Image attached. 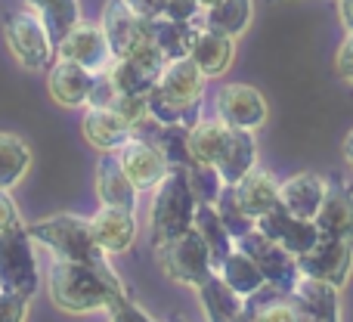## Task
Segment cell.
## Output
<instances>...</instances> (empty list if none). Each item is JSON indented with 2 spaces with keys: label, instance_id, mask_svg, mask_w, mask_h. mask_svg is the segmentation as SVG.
Here are the masks:
<instances>
[{
  "label": "cell",
  "instance_id": "obj_39",
  "mask_svg": "<svg viewBox=\"0 0 353 322\" xmlns=\"http://www.w3.org/2000/svg\"><path fill=\"white\" fill-rule=\"evenodd\" d=\"M201 12H205V10H201L199 0H165V10H161V16L176 19V22H195V25H199Z\"/></svg>",
  "mask_w": 353,
  "mask_h": 322
},
{
  "label": "cell",
  "instance_id": "obj_4",
  "mask_svg": "<svg viewBox=\"0 0 353 322\" xmlns=\"http://www.w3.org/2000/svg\"><path fill=\"white\" fill-rule=\"evenodd\" d=\"M152 208H149V226H152V245L171 242L195 226V192L183 168H171L168 177L152 189Z\"/></svg>",
  "mask_w": 353,
  "mask_h": 322
},
{
  "label": "cell",
  "instance_id": "obj_38",
  "mask_svg": "<svg viewBox=\"0 0 353 322\" xmlns=\"http://www.w3.org/2000/svg\"><path fill=\"white\" fill-rule=\"evenodd\" d=\"M28 316V298L16 292H0V322H25Z\"/></svg>",
  "mask_w": 353,
  "mask_h": 322
},
{
  "label": "cell",
  "instance_id": "obj_42",
  "mask_svg": "<svg viewBox=\"0 0 353 322\" xmlns=\"http://www.w3.org/2000/svg\"><path fill=\"white\" fill-rule=\"evenodd\" d=\"M124 3H128L140 19H155V16H161V10H165V0H124Z\"/></svg>",
  "mask_w": 353,
  "mask_h": 322
},
{
  "label": "cell",
  "instance_id": "obj_44",
  "mask_svg": "<svg viewBox=\"0 0 353 322\" xmlns=\"http://www.w3.org/2000/svg\"><path fill=\"white\" fill-rule=\"evenodd\" d=\"M341 152H344V161L353 168V128L347 130V137H344V143H341Z\"/></svg>",
  "mask_w": 353,
  "mask_h": 322
},
{
  "label": "cell",
  "instance_id": "obj_6",
  "mask_svg": "<svg viewBox=\"0 0 353 322\" xmlns=\"http://www.w3.org/2000/svg\"><path fill=\"white\" fill-rule=\"evenodd\" d=\"M3 37L16 62L28 72H47L56 59V43L50 41L41 16L34 10H16L6 12L3 19Z\"/></svg>",
  "mask_w": 353,
  "mask_h": 322
},
{
  "label": "cell",
  "instance_id": "obj_11",
  "mask_svg": "<svg viewBox=\"0 0 353 322\" xmlns=\"http://www.w3.org/2000/svg\"><path fill=\"white\" fill-rule=\"evenodd\" d=\"M254 226L263 232V236L273 239V242H279L285 251H292L294 257L307 254V251L319 242V236H323L319 226H316V220L298 217V214H292L282 205H276L270 214H263Z\"/></svg>",
  "mask_w": 353,
  "mask_h": 322
},
{
  "label": "cell",
  "instance_id": "obj_43",
  "mask_svg": "<svg viewBox=\"0 0 353 322\" xmlns=\"http://www.w3.org/2000/svg\"><path fill=\"white\" fill-rule=\"evenodd\" d=\"M338 19L344 31H353V0H338Z\"/></svg>",
  "mask_w": 353,
  "mask_h": 322
},
{
  "label": "cell",
  "instance_id": "obj_7",
  "mask_svg": "<svg viewBox=\"0 0 353 322\" xmlns=\"http://www.w3.org/2000/svg\"><path fill=\"white\" fill-rule=\"evenodd\" d=\"M0 285L6 292L34 298L41 288V273H37V257H34V239H31L28 226L0 232Z\"/></svg>",
  "mask_w": 353,
  "mask_h": 322
},
{
  "label": "cell",
  "instance_id": "obj_31",
  "mask_svg": "<svg viewBox=\"0 0 353 322\" xmlns=\"http://www.w3.org/2000/svg\"><path fill=\"white\" fill-rule=\"evenodd\" d=\"M41 16L43 28H47L50 41L59 47V41L81 22V3L78 0H37L34 6H28Z\"/></svg>",
  "mask_w": 353,
  "mask_h": 322
},
{
  "label": "cell",
  "instance_id": "obj_33",
  "mask_svg": "<svg viewBox=\"0 0 353 322\" xmlns=\"http://www.w3.org/2000/svg\"><path fill=\"white\" fill-rule=\"evenodd\" d=\"M31 168V149L22 137L0 134V189H12L22 183Z\"/></svg>",
  "mask_w": 353,
  "mask_h": 322
},
{
  "label": "cell",
  "instance_id": "obj_10",
  "mask_svg": "<svg viewBox=\"0 0 353 322\" xmlns=\"http://www.w3.org/2000/svg\"><path fill=\"white\" fill-rule=\"evenodd\" d=\"M214 112L223 124L242 130H261L270 118V105L263 93L251 84H223L214 97Z\"/></svg>",
  "mask_w": 353,
  "mask_h": 322
},
{
  "label": "cell",
  "instance_id": "obj_21",
  "mask_svg": "<svg viewBox=\"0 0 353 322\" xmlns=\"http://www.w3.org/2000/svg\"><path fill=\"white\" fill-rule=\"evenodd\" d=\"M325 186L329 180L313 170H301V174H292L288 180H282V189H279V205L288 208L292 214L298 217H316L319 214V205L325 199Z\"/></svg>",
  "mask_w": 353,
  "mask_h": 322
},
{
  "label": "cell",
  "instance_id": "obj_29",
  "mask_svg": "<svg viewBox=\"0 0 353 322\" xmlns=\"http://www.w3.org/2000/svg\"><path fill=\"white\" fill-rule=\"evenodd\" d=\"M195 230L199 236L205 239L208 251H211V261H214V270H220V263L230 257V251L236 248V236L226 230V223L220 220L217 208L214 205H199L195 208Z\"/></svg>",
  "mask_w": 353,
  "mask_h": 322
},
{
  "label": "cell",
  "instance_id": "obj_15",
  "mask_svg": "<svg viewBox=\"0 0 353 322\" xmlns=\"http://www.w3.org/2000/svg\"><path fill=\"white\" fill-rule=\"evenodd\" d=\"M292 301L304 322H341V288L332 282L301 276V282L292 292Z\"/></svg>",
  "mask_w": 353,
  "mask_h": 322
},
{
  "label": "cell",
  "instance_id": "obj_5",
  "mask_svg": "<svg viewBox=\"0 0 353 322\" xmlns=\"http://www.w3.org/2000/svg\"><path fill=\"white\" fill-rule=\"evenodd\" d=\"M155 251V261H159L161 273L168 276L176 285H189V288H199L208 276L214 273V261H211V251H208L205 239L199 236V230H186L183 236L171 239V242H161L152 245Z\"/></svg>",
  "mask_w": 353,
  "mask_h": 322
},
{
  "label": "cell",
  "instance_id": "obj_1",
  "mask_svg": "<svg viewBox=\"0 0 353 322\" xmlns=\"http://www.w3.org/2000/svg\"><path fill=\"white\" fill-rule=\"evenodd\" d=\"M121 276H105L93 267L56 257L50 263V301L65 313L109 310V304L124 294Z\"/></svg>",
  "mask_w": 353,
  "mask_h": 322
},
{
  "label": "cell",
  "instance_id": "obj_28",
  "mask_svg": "<svg viewBox=\"0 0 353 322\" xmlns=\"http://www.w3.org/2000/svg\"><path fill=\"white\" fill-rule=\"evenodd\" d=\"M226 137H230V124H223L217 115L199 118V121L189 128V155H192V161L217 164L220 152H223V146H226Z\"/></svg>",
  "mask_w": 353,
  "mask_h": 322
},
{
  "label": "cell",
  "instance_id": "obj_34",
  "mask_svg": "<svg viewBox=\"0 0 353 322\" xmlns=\"http://www.w3.org/2000/svg\"><path fill=\"white\" fill-rule=\"evenodd\" d=\"M186 177H189V186H192L199 205H217V199H220V192H223L226 183L220 180V170L214 168V164L192 161L186 168Z\"/></svg>",
  "mask_w": 353,
  "mask_h": 322
},
{
  "label": "cell",
  "instance_id": "obj_36",
  "mask_svg": "<svg viewBox=\"0 0 353 322\" xmlns=\"http://www.w3.org/2000/svg\"><path fill=\"white\" fill-rule=\"evenodd\" d=\"M109 109H115L134 130L140 128L146 118H152V115H149V97H121V93H118L115 103H112Z\"/></svg>",
  "mask_w": 353,
  "mask_h": 322
},
{
  "label": "cell",
  "instance_id": "obj_40",
  "mask_svg": "<svg viewBox=\"0 0 353 322\" xmlns=\"http://www.w3.org/2000/svg\"><path fill=\"white\" fill-rule=\"evenodd\" d=\"M19 226H25V223H22V214H19L16 201H12L10 189H0V232L19 230Z\"/></svg>",
  "mask_w": 353,
  "mask_h": 322
},
{
  "label": "cell",
  "instance_id": "obj_13",
  "mask_svg": "<svg viewBox=\"0 0 353 322\" xmlns=\"http://www.w3.org/2000/svg\"><path fill=\"white\" fill-rule=\"evenodd\" d=\"M93 78H97V74H93L90 68L56 56L53 66L47 68V90H50V97H53V103L62 105V109H81V105L87 109Z\"/></svg>",
  "mask_w": 353,
  "mask_h": 322
},
{
  "label": "cell",
  "instance_id": "obj_37",
  "mask_svg": "<svg viewBox=\"0 0 353 322\" xmlns=\"http://www.w3.org/2000/svg\"><path fill=\"white\" fill-rule=\"evenodd\" d=\"M109 322H155V319L149 316L146 310L137 307V301L130 298V292H124L109 304Z\"/></svg>",
  "mask_w": 353,
  "mask_h": 322
},
{
  "label": "cell",
  "instance_id": "obj_26",
  "mask_svg": "<svg viewBox=\"0 0 353 322\" xmlns=\"http://www.w3.org/2000/svg\"><path fill=\"white\" fill-rule=\"evenodd\" d=\"M146 28H149V34H152V41L159 43V50L165 53L168 62L189 56L195 34H199V25L195 22H176V19H168V16L146 19Z\"/></svg>",
  "mask_w": 353,
  "mask_h": 322
},
{
  "label": "cell",
  "instance_id": "obj_22",
  "mask_svg": "<svg viewBox=\"0 0 353 322\" xmlns=\"http://www.w3.org/2000/svg\"><path fill=\"white\" fill-rule=\"evenodd\" d=\"M214 168L220 170V180L226 186H236L245 174L257 168V137L254 130H242V128H230L226 146L220 152V159Z\"/></svg>",
  "mask_w": 353,
  "mask_h": 322
},
{
  "label": "cell",
  "instance_id": "obj_3",
  "mask_svg": "<svg viewBox=\"0 0 353 322\" xmlns=\"http://www.w3.org/2000/svg\"><path fill=\"white\" fill-rule=\"evenodd\" d=\"M28 232L37 245L50 248L56 257H62V261H74V263L99 270V273H105V276H118L109 263V254L99 248L97 236H93V226L87 217H78V214H56V217L31 223Z\"/></svg>",
  "mask_w": 353,
  "mask_h": 322
},
{
  "label": "cell",
  "instance_id": "obj_46",
  "mask_svg": "<svg viewBox=\"0 0 353 322\" xmlns=\"http://www.w3.org/2000/svg\"><path fill=\"white\" fill-rule=\"evenodd\" d=\"M165 322H186V319H183V316H171V319H165Z\"/></svg>",
  "mask_w": 353,
  "mask_h": 322
},
{
  "label": "cell",
  "instance_id": "obj_23",
  "mask_svg": "<svg viewBox=\"0 0 353 322\" xmlns=\"http://www.w3.org/2000/svg\"><path fill=\"white\" fill-rule=\"evenodd\" d=\"M189 59L201 68V74H205L208 81L220 78V74H226V68L232 66V59H236V37H226V34H220V31L201 28L199 25V34H195V41H192Z\"/></svg>",
  "mask_w": 353,
  "mask_h": 322
},
{
  "label": "cell",
  "instance_id": "obj_9",
  "mask_svg": "<svg viewBox=\"0 0 353 322\" xmlns=\"http://www.w3.org/2000/svg\"><path fill=\"white\" fill-rule=\"evenodd\" d=\"M298 267L301 276L344 288L353 273V232L350 236H319V242L298 257Z\"/></svg>",
  "mask_w": 353,
  "mask_h": 322
},
{
  "label": "cell",
  "instance_id": "obj_24",
  "mask_svg": "<svg viewBox=\"0 0 353 322\" xmlns=\"http://www.w3.org/2000/svg\"><path fill=\"white\" fill-rule=\"evenodd\" d=\"M143 22L146 19H140L134 10H130L124 0H105L103 6V19H99V28H103L105 41H109L112 53L115 56H124L130 47H134V41L143 34Z\"/></svg>",
  "mask_w": 353,
  "mask_h": 322
},
{
  "label": "cell",
  "instance_id": "obj_16",
  "mask_svg": "<svg viewBox=\"0 0 353 322\" xmlns=\"http://www.w3.org/2000/svg\"><path fill=\"white\" fill-rule=\"evenodd\" d=\"M81 134L99 152H118L128 140H134V128L115 109H99V105H87L81 118Z\"/></svg>",
  "mask_w": 353,
  "mask_h": 322
},
{
  "label": "cell",
  "instance_id": "obj_45",
  "mask_svg": "<svg viewBox=\"0 0 353 322\" xmlns=\"http://www.w3.org/2000/svg\"><path fill=\"white\" fill-rule=\"evenodd\" d=\"M201 3V10H208V6H214V3H220V0H199Z\"/></svg>",
  "mask_w": 353,
  "mask_h": 322
},
{
  "label": "cell",
  "instance_id": "obj_2",
  "mask_svg": "<svg viewBox=\"0 0 353 322\" xmlns=\"http://www.w3.org/2000/svg\"><path fill=\"white\" fill-rule=\"evenodd\" d=\"M208 78L189 56L174 59L159 74L155 87L149 90V115L161 124H183L192 128L199 121L201 97H205Z\"/></svg>",
  "mask_w": 353,
  "mask_h": 322
},
{
  "label": "cell",
  "instance_id": "obj_12",
  "mask_svg": "<svg viewBox=\"0 0 353 322\" xmlns=\"http://www.w3.org/2000/svg\"><path fill=\"white\" fill-rule=\"evenodd\" d=\"M56 56L72 59V62H78V66L90 68L93 74L109 72V66L115 62V53H112L109 41H105V34H103V28H99V25H93V22H78V25H74V28L59 41Z\"/></svg>",
  "mask_w": 353,
  "mask_h": 322
},
{
  "label": "cell",
  "instance_id": "obj_27",
  "mask_svg": "<svg viewBox=\"0 0 353 322\" xmlns=\"http://www.w3.org/2000/svg\"><path fill=\"white\" fill-rule=\"evenodd\" d=\"M251 16H254V0H220V3L208 6L201 12L199 25L201 28L220 31L226 37H239L248 31Z\"/></svg>",
  "mask_w": 353,
  "mask_h": 322
},
{
  "label": "cell",
  "instance_id": "obj_20",
  "mask_svg": "<svg viewBox=\"0 0 353 322\" xmlns=\"http://www.w3.org/2000/svg\"><path fill=\"white\" fill-rule=\"evenodd\" d=\"M97 195L103 205L137 211L140 189L134 186V180L128 177V170H124V164L118 161L115 152H103V159L97 161Z\"/></svg>",
  "mask_w": 353,
  "mask_h": 322
},
{
  "label": "cell",
  "instance_id": "obj_25",
  "mask_svg": "<svg viewBox=\"0 0 353 322\" xmlns=\"http://www.w3.org/2000/svg\"><path fill=\"white\" fill-rule=\"evenodd\" d=\"M195 292H199L201 313H205L208 322H236L245 313V298L226 285L217 270H214Z\"/></svg>",
  "mask_w": 353,
  "mask_h": 322
},
{
  "label": "cell",
  "instance_id": "obj_35",
  "mask_svg": "<svg viewBox=\"0 0 353 322\" xmlns=\"http://www.w3.org/2000/svg\"><path fill=\"white\" fill-rule=\"evenodd\" d=\"M217 214H220V220L226 223V230L232 232L236 239H242L248 230H254V220L248 217V214L239 208V201H236V192H232V186H223V192H220V199H217Z\"/></svg>",
  "mask_w": 353,
  "mask_h": 322
},
{
  "label": "cell",
  "instance_id": "obj_48",
  "mask_svg": "<svg viewBox=\"0 0 353 322\" xmlns=\"http://www.w3.org/2000/svg\"><path fill=\"white\" fill-rule=\"evenodd\" d=\"M0 292H3V285H0Z\"/></svg>",
  "mask_w": 353,
  "mask_h": 322
},
{
  "label": "cell",
  "instance_id": "obj_19",
  "mask_svg": "<svg viewBox=\"0 0 353 322\" xmlns=\"http://www.w3.org/2000/svg\"><path fill=\"white\" fill-rule=\"evenodd\" d=\"M316 226L323 236H350L353 232V186L344 177H332L325 199L319 205Z\"/></svg>",
  "mask_w": 353,
  "mask_h": 322
},
{
  "label": "cell",
  "instance_id": "obj_30",
  "mask_svg": "<svg viewBox=\"0 0 353 322\" xmlns=\"http://www.w3.org/2000/svg\"><path fill=\"white\" fill-rule=\"evenodd\" d=\"M217 273L223 276L226 285H230L236 294H242L245 301L254 298V294L261 292L263 285H267V279H263V273L257 270V263L251 261V257L245 254V251L239 248V245L230 251V257H226V261L220 263Z\"/></svg>",
  "mask_w": 353,
  "mask_h": 322
},
{
  "label": "cell",
  "instance_id": "obj_41",
  "mask_svg": "<svg viewBox=\"0 0 353 322\" xmlns=\"http://www.w3.org/2000/svg\"><path fill=\"white\" fill-rule=\"evenodd\" d=\"M335 72H338V78L347 81V84L353 87V31H347V37H344L341 47H338Z\"/></svg>",
  "mask_w": 353,
  "mask_h": 322
},
{
  "label": "cell",
  "instance_id": "obj_8",
  "mask_svg": "<svg viewBox=\"0 0 353 322\" xmlns=\"http://www.w3.org/2000/svg\"><path fill=\"white\" fill-rule=\"evenodd\" d=\"M236 245L257 263V270L263 273L270 288L282 294H292L294 285L301 282V267H298V257L292 251H285L279 242H273L270 236H263L261 230H248L242 239H236Z\"/></svg>",
  "mask_w": 353,
  "mask_h": 322
},
{
  "label": "cell",
  "instance_id": "obj_17",
  "mask_svg": "<svg viewBox=\"0 0 353 322\" xmlns=\"http://www.w3.org/2000/svg\"><path fill=\"white\" fill-rule=\"evenodd\" d=\"M90 226L105 254H124V251H130V245L137 239V217L128 208L103 205L90 217Z\"/></svg>",
  "mask_w": 353,
  "mask_h": 322
},
{
  "label": "cell",
  "instance_id": "obj_18",
  "mask_svg": "<svg viewBox=\"0 0 353 322\" xmlns=\"http://www.w3.org/2000/svg\"><path fill=\"white\" fill-rule=\"evenodd\" d=\"M279 189H282V183L273 177V170L257 164L251 174H245L242 180L232 186V192H236L239 208L257 223L263 214H270L276 205H279Z\"/></svg>",
  "mask_w": 353,
  "mask_h": 322
},
{
  "label": "cell",
  "instance_id": "obj_47",
  "mask_svg": "<svg viewBox=\"0 0 353 322\" xmlns=\"http://www.w3.org/2000/svg\"><path fill=\"white\" fill-rule=\"evenodd\" d=\"M22 3H25V6H34V3H37V0H22Z\"/></svg>",
  "mask_w": 353,
  "mask_h": 322
},
{
  "label": "cell",
  "instance_id": "obj_32",
  "mask_svg": "<svg viewBox=\"0 0 353 322\" xmlns=\"http://www.w3.org/2000/svg\"><path fill=\"white\" fill-rule=\"evenodd\" d=\"M105 74L112 78V84H115V90L121 93V97H149V90H152L155 81H159V74L143 68L140 62L128 59V56H115V62L109 66Z\"/></svg>",
  "mask_w": 353,
  "mask_h": 322
},
{
  "label": "cell",
  "instance_id": "obj_14",
  "mask_svg": "<svg viewBox=\"0 0 353 322\" xmlns=\"http://www.w3.org/2000/svg\"><path fill=\"white\" fill-rule=\"evenodd\" d=\"M115 155H118V161L124 164L128 177L134 180V186L140 189V192L155 189L168 177V170H171V164L159 152V146H152L149 140H140V137L128 140Z\"/></svg>",
  "mask_w": 353,
  "mask_h": 322
}]
</instances>
